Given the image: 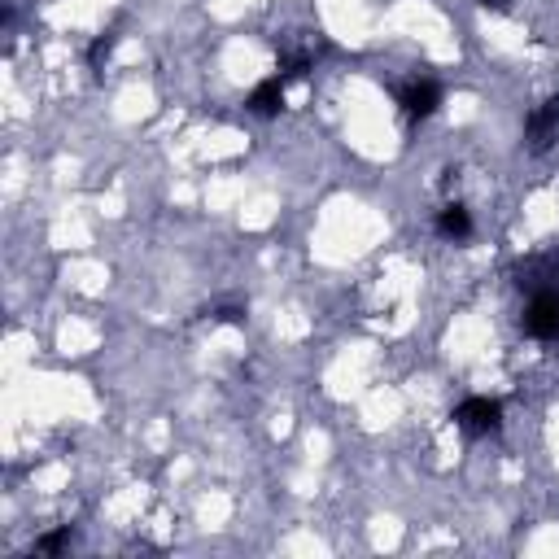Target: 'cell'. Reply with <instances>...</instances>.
<instances>
[{
    "label": "cell",
    "mask_w": 559,
    "mask_h": 559,
    "mask_svg": "<svg viewBox=\"0 0 559 559\" xmlns=\"http://www.w3.org/2000/svg\"><path fill=\"white\" fill-rule=\"evenodd\" d=\"M455 424L463 428V433H472V437H490V433H498V428H503V402H494V398H468V402H459Z\"/></svg>",
    "instance_id": "obj_1"
},
{
    "label": "cell",
    "mask_w": 559,
    "mask_h": 559,
    "mask_svg": "<svg viewBox=\"0 0 559 559\" xmlns=\"http://www.w3.org/2000/svg\"><path fill=\"white\" fill-rule=\"evenodd\" d=\"M525 332H533V337H542V341H555L559 337V293L555 289H546V293H538L529 302Z\"/></svg>",
    "instance_id": "obj_2"
},
{
    "label": "cell",
    "mask_w": 559,
    "mask_h": 559,
    "mask_svg": "<svg viewBox=\"0 0 559 559\" xmlns=\"http://www.w3.org/2000/svg\"><path fill=\"white\" fill-rule=\"evenodd\" d=\"M525 140H529V149H533V153H546V149H551L555 140H559V97H551L538 114L529 118Z\"/></svg>",
    "instance_id": "obj_3"
},
{
    "label": "cell",
    "mask_w": 559,
    "mask_h": 559,
    "mask_svg": "<svg viewBox=\"0 0 559 559\" xmlns=\"http://www.w3.org/2000/svg\"><path fill=\"white\" fill-rule=\"evenodd\" d=\"M437 105H442V88H437L433 79H411L407 88H402V110H407L411 118L437 114Z\"/></svg>",
    "instance_id": "obj_4"
},
{
    "label": "cell",
    "mask_w": 559,
    "mask_h": 559,
    "mask_svg": "<svg viewBox=\"0 0 559 559\" xmlns=\"http://www.w3.org/2000/svg\"><path fill=\"white\" fill-rule=\"evenodd\" d=\"M284 75H276V79H267V83H258L254 92H249V110L254 114H263V118H271V114H280L284 110Z\"/></svg>",
    "instance_id": "obj_5"
},
{
    "label": "cell",
    "mask_w": 559,
    "mask_h": 559,
    "mask_svg": "<svg viewBox=\"0 0 559 559\" xmlns=\"http://www.w3.org/2000/svg\"><path fill=\"white\" fill-rule=\"evenodd\" d=\"M437 232L446 236V241H468L472 236V214H468V206H446L442 214H437Z\"/></svg>",
    "instance_id": "obj_6"
},
{
    "label": "cell",
    "mask_w": 559,
    "mask_h": 559,
    "mask_svg": "<svg viewBox=\"0 0 559 559\" xmlns=\"http://www.w3.org/2000/svg\"><path fill=\"white\" fill-rule=\"evenodd\" d=\"M66 542H70V529H62V533H49V538H40V542H35V551H40V555H57Z\"/></svg>",
    "instance_id": "obj_7"
},
{
    "label": "cell",
    "mask_w": 559,
    "mask_h": 559,
    "mask_svg": "<svg viewBox=\"0 0 559 559\" xmlns=\"http://www.w3.org/2000/svg\"><path fill=\"white\" fill-rule=\"evenodd\" d=\"M110 49H114V35H101V40L92 44V66H101L105 57H110Z\"/></svg>",
    "instance_id": "obj_8"
},
{
    "label": "cell",
    "mask_w": 559,
    "mask_h": 559,
    "mask_svg": "<svg viewBox=\"0 0 559 559\" xmlns=\"http://www.w3.org/2000/svg\"><path fill=\"white\" fill-rule=\"evenodd\" d=\"M214 319H219V324H241L245 311H241V306H219V311H214Z\"/></svg>",
    "instance_id": "obj_9"
},
{
    "label": "cell",
    "mask_w": 559,
    "mask_h": 559,
    "mask_svg": "<svg viewBox=\"0 0 559 559\" xmlns=\"http://www.w3.org/2000/svg\"><path fill=\"white\" fill-rule=\"evenodd\" d=\"M485 9H507V0H481Z\"/></svg>",
    "instance_id": "obj_10"
}]
</instances>
